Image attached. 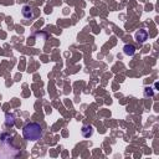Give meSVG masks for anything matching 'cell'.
Here are the masks:
<instances>
[{"instance_id":"1","label":"cell","mask_w":159,"mask_h":159,"mask_svg":"<svg viewBox=\"0 0 159 159\" xmlns=\"http://www.w3.org/2000/svg\"><path fill=\"white\" fill-rule=\"evenodd\" d=\"M23 136L26 140H30V142H36L39 139L42 138L44 133H42V128L39 123L36 122H31V123H27L24 126L23 128Z\"/></svg>"},{"instance_id":"2","label":"cell","mask_w":159,"mask_h":159,"mask_svg":"<svg viewBox=\"0 0 159 159\" xmlns=\"http://www.w3.org/2000/svg\"><path fill=\"white\" fill-rule=\"evenodd\" d=\"M21 14H23V16H24L25 19H27V20H31V19H34V16H35L34 9H32L30 5H24V6H23V10H21Z\"/></svg>"},{"instance_id":"3","label":"cell","mask_w":159,"mask_h":159,"mask_svg":"<svg viewBox=\"0 0 159 159\" xmlns=\"http://www.w3.org/2000/svg\"><path fill=\"white\" fill-rule=\"evenodd\" d=\"M136 40L139 42V44H143L145 40H148V31L144 30V29H140L136 32Z\"/></svg>"},{"instance_id":"4","label":"cell","mask_w":159,"mask_h":159,"mask_svg":"<svg viewBox=\"0 0 159 159\" xmlns=\"http://www.w3.org/2000/svg\"><path fill=\"white\" fill-rule=\"evenodd\" d=\"M93 134V127L92 126H83L82 127V136L86 137V138H90L92 137Z\"/></svg>"},{"instance_id":"5","label":"cell","mask_w":159,"mask_h":159,"mask_svg":"<svg viewBox=\"0 0 159 159\" xmlns=\"http://www.w3.org/2000/svg\"><path fill=\"white\" fill-rule=\"evenodd\" d=\"M123 52L127 56H133L136 52V47L133 45H124L123 46Z\"/></svg>"},{"instance_id":"6","label":"cell","mask_w":159,"mask_h":159,"mask_svg":"<svg viewBox=\"0 0 159 159\" xmlns=\"http://www.w3.org/2000/svg\"><path fill=\"white\" fill-rule=\"evenodd\" d=\"M5 124L8 127H13L15 124V117L11 113H6L5 115Z\"/></svg>"},{"instance_id":"7","label":"cell","mask_w":159,"mask_h":159,"mask_svg":"<svg viewBox=\"0 0 159 159\" xmlns=\"http://www.w3.org/2000/svg\"><path fill=\"white\" fill-rule=\"evenodd\" d=\"M144 94H145V96H153V92L150 91V88H148V87H147V88H145V91H144Z\"/></svg>"}]
</instances>
